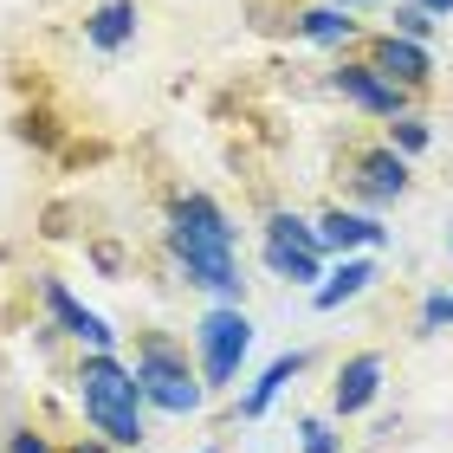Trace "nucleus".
<instances>
[{
  "label": "nucleus",
  "instance_id": "nucleus-1",
  "mask_svg": "<svg viewBox=\"0 0 453 453\" xmlns=\"http://www.w3.org/2000/svg\"><path fill=\"white\" fill-rule=\"evenodd\" d=\"M169 253L175 265L188 273V285H201V292H214L226 304H240V265H234V220H226V208L214 195L188 188L175 201L169 214Z\"/></svg>",
  "mask_w": 453,
  "mask_h": 453
},
{
  "label": "nucleus",
  "instance_id": "nucleus-2",
  "mask_svg": "<svg viewBox=\"0 0 453 453\" xmlns=\"http://www.w3.org/2000/svg\"><path fill=\"white\" fill-rule=\"evenodd\" d=\"M72 388H78V402H85V421L117 453H130V447L150 441V427H142V408H150V402H142L130 363H117V349H91V357H78Z\"/></svg>",
  "mask_w": 453,
  "mask_h": 453
},
{
  "label": "nucleus",
  "instance_id": "nucleus-3",
  "mask_svg": "<svg viewBox=\"0 0 453 453\" xmlns=\"http://www.w3.org/2000/svg\"><path fill=\"white\" fill-rule=\"evenodd\" d=\"M130 376H136V388H142V402H156L162 415H195V408L208 402V382L195 376L188 349L169 343V337H142Z\"/></svg>",
  "mask_w": 453,
  "mask_h": 453
},
{
  "label": "nucleus",
  "instance_id": "nucleus-4",
  "mask_svg": "<svg viewBox=\"0 0 453 453\" xmlns=\"http://www.w3.org/2000/svg\"><path fill=\"white\" fill-rule=\"evenodd\" d=\"M195 349H201V376H208V388H234L246 349H253V318H246L240 304H214V311L195 324Z\"/></svg>",
  "mask_w": 453,
  "mask_h": 453
},
{
  "label": "nucleus",
  "instance_id": "nucleus-5",
  "mask_svg": "<svg viewBox=\"0 0 453 453\" xmlns=\"http://www.w3.org/2000/svg\"><path fill=\"white\" fill-rule=\"evenodd\" d=\"M331 85L343 91V104H357V111L382 117V123L408 111V91H402V85H388V78L369 65V58H343V65L331 72Z\"/></svg>",
  "mask_w": 453,
  "mask_h": 453
},
{
  "label": "nucleus",
  "instance_id": "nucleus-6",
  "mask_svg": "<svg viewBox=\"0 0 453 453\" xmlns=\"http://www.w3.org/2000/svg\"><path fill=\"white\" fill-rule=\"evenodd\" d=\"M369 65H376L388 85H402V91H421L427 78H434V52L421 46V39H402V33H382V39H369Z\"/></svg>",
  "mask_w": 453,
  "mask_h": 453
},
{
  "label": "nucleus",
  "instance_id": "nucleus-7",
  "mask_svg": "<svg viewBox=\"0 0 453 453\" xmlns=\"http://www.w3.org/2000/svg\"><path fill=\"white\" fill-rule=\"evenodd\" d=\"M39 298H46V311L58 318V331H65L72 343H85V349H117L111 318H97L91 304H78V298L65 292V279H39Z\"/></svg>",
  "mask_w": 453,
  "mask_h": 453
},
{
  "label": "nucleus",
  "instance_id": "nucleus-8",
  "mask_svg": "<svg viewBox=\"0 0 453 453\" xmlns=\"http://www.w3.org/2000/svg\"><path fill=\"white\" fill-rule=\"evenodd\" d=\"M382 376H388L382 349H357V357H349V363L337 369V382H331V415H337V421L363 415V408L382 395Z\"/></svg>",
  "mask_w": 453,
  "mask_h": 453
},
{
  "label": "nucleus",
  "instance_id": "nucleus-9",
  "mask_svg": "<svg viewBox=\"0 0 453 453\" xmlns=\"http://www.w3.org/2000/svg\"><path fill=\"white\" fill-rule=\"evenodd\" d=\"M357 188H363V201H402L408 188H415V175H408V156H395L388 142H376V150H363L357 156Z\"/></svg>",
  "mask_w": 453,
  "mask_h": 453
},
{
  "label": "nucleus",
  "instance_id": "nucleus-10",
  "mask_svg": "<svg viewBox=\"0 0 453 453\" xmlns=\"http://www.w3.org/2000/svg\"><path fill=\"white\" fill-rule=\"evenodd\" d=\"M369 285H376V259L357 253V259H343L337 273H324V279L311 285V304H318V311H343V304H349V298H363Z\"/></svg>",
  "mask_w": 453,
  "mask_h": 453
},
{
  "label": "nucleus",
  "instance_id": "nucleus-11",
  "mask_svg": "<svg viewBox=\"0 0 453 453\" xmlns=\"http://www.w3.org/2000/svg\"><path fill=\"white\" fill-rule=\"evenodd\" d=\"M382 220L369 214H349V208H331L318 220V253H357V246H382Z\"/></svg>",
  "mask_w": 453,
  "mask_h": 453
},
{
  "label": "nucleus",
  "instance_id": "nucleus-12",
  "mask_svg": "<svg viewBox=\"0 0 453 453\" xmlns=\"http://www.w3.org/2000/svg\"><path fill=\"white\" fill-rule=\"evenodd\" d=\"M85 39L97 52H123L136 39V0H104V7L85 13Z\"/></svg>",
  "mask_w": 453,
  "mask_h": 453
},
{
  "label": "nucleus",
  "instance_id": "nucleus-13",
  "mask_svg": "<svg viewBox=\"0 0 453 453\" xmlns=\"http://www.w3.org/2000/svg\"><path fill=\"white\" fill-rule=\"evenodd\" d=\"M265 265H273L279 279H292V285H318L324 279V253L318 246H292L279 234H265Z\"/></svg>",
  "mask_w": 453,
  "mask_h": 453
},
{
  "label": "nucleus",
  "instance_id": "nucleus-14",
  "mask_svg": "<svg viewBox=\"0 0 453 453\" xmlns=\"http://www.w3.org/2000/svg\"><path fill=\"white\" fill-rule=\"evenodd\" d=\"M298 369H304V349H292V357H279V363H265V376L240 395V421H259L265 408H273V402L285 395V382H292Z\"/></svg>",
  "mask_w": 453,
  "mask_h": 453
},
{
  "label": "nucleus",
  "instance_id": "nucleus-15",
  "mask_svg": "<svg viewBox=\"0 0 453 453\" xmlns=\"http://www.w3.org/2000/svg\"><path fill=\"white\" fill-rule=\"evenodd\" d=\"M292 27H298V39H311V46H349V39H357V13H343V7L324 0V7H304Z\"/></svg>",
  "mask_w": 453,
  "mask_h": 453
},
{
  "label": "nucleus",
  "instance_id": "nucleus-16",
  "mask_svg": "<svg viewBox=\"0 0 453 453\" xmlns=\"http://www.w3.org/2000/svg\"><path fill=\"white\" fill-rule=\"evenodd\" d=\"M427 142H434V130H427V117H415V111L388 117V150H395V156H421Z\"/></svg>",
  "mask_w": 453,
  "mask_h": 453
},
{
  "label": "nucleus",
  "instance_id": "nucleus-17",
  "mask_svg": "<svg viewBox=\"0 0 453 453\" xmlns=\"http://www.w3.org/2000/svg\"><path fill=\"white\" fill-rule=\"evenodd\" d=\"M265 234H279V240H292V246H318V226H304L298 214H273V220H265Z\"/></svg>",
  "mask_w": 453,
  "mask_h": 453
},
{
  "label": "nucleus",
  "instance_id": "nucleus-18",
  "mask_svg": "<svg viewBox=\"0 0 453 453\" xmlns=\"http://www.w3.org/2000/svg\"><path fill=\"white\" fill-rule=\"evenodd\" d=\"M395 33H402V39H421V46H427V39H434V19H427L415 0H408V7H395Z\"/></svg>",
  "mask_w": 453,
  "mask_h": 453
},
{
  "label": "nucleus",
  "instance_id": "nucleus-19",
  "mask_svg": "<svg viewBox=\"0 0 453 453\" xmlns=\"http://www.w3.org/2000/svg\"><path fill=\"white\" fill-rule=\"evenodd\" d=\"M441 324H453V292H427V304H421V337H434Z\"/></svg>",
  "mask_w": 453,
  "mask_h": 453
},
{
  "label": "nucleus",
  "instance_id": "nucleus-20",
  "mask_svg": "<svg viewBox=\"0 0 453 453\" xmlns=\"http://www.w3.org/2000/svg\"><path fill=\"white\" fill-rule=\"evenodd\" d=\"M298 434H304V453H343V441L331 434V421H318V415H311V421H304V427H298Z\"/></svg>",
  "mask_w": 453,
  "mask_h": 453
},
{
  "label": "nucleus",
  "instance_id": "nucleus-21",
  "mask_svg": "<svg viewBox=\"0 0 453 453\" xmlns=\"http://www.w3.org/2000/svg\"><path fill=\"white\" fill-rule=\"evenodd\" d=\"M7 453H52V447H46V441H39V434H33V427H19V434L7 441Z\"/></svg>",
  "mask_w": 453,
  "mask_h": 453
},
{
  "label": "nucleus",
  "instance_id": "nucleus-22",
  "mask_svg": "<svg viewBox=\"0 0 453 453\" xmlns=\"http://www.w3.org/2000/svg\"><path fill=\"white\" fill-rule=\"evenodd\" d=\"M415 7H421L427 19H453V0H415Z\"/></svg>",
  "mask_w": 453,
  "mask_h": 453
},
{
  "label": "nucleus",
  "instance_id": "nucleus-23",
  "mask_svg": "<svg viewBox=\"0 0 453 453\" xmlns=\"http://www.w3.org/2000/svg\"><path fill=\"white\" fill-rule=\"evenodd\" d=\"M65 453H117V447H111V441H72Z\"/></svg>",
  "mask_w": 453,
  "mask_h": 453
},
{
  "label": "nucleus",
  "instance_id": "nucleus-24",
  "mask_svg": "<svg viewBox=\"0 0 453 453\" xmlns=\"http://www.w3.org/2000/svg\"><path fill=\"white\" fill-rule=\"evenodd\" d=\"M331 7H343V13H357V7H376V0H331Z\"/></svg>",
  "mask_w": 453,
  "mask_h": 453
},
{
  "label": "nucleus",
  "instance_id": "nucleus-25",
  "mask_svg": "<svg viewBox=\"0 0 453 453\" xmlns=\"http://www.w3.org/2000/svg\"><path fill=\"white\" fill-rule=\"evenodd\" d=\"M447 265H453V226H447Z\"/></svg>",
  "mask_w": 453,
  "mask_h": 453
},
{
  "label": "nucleus",
  "instance_id": "nucleus-26",
  "mask_svg": "<svg viewBox=\"0 0 453 453\" xmlns=\"http://www.w3.org/2000/svg\"><path fill=\"white\" fill-rule=\"evenodd\" d=\"M201 453H214V447H201Z\"/></svg>",
  "mask_w": 453,
  "mask_h": 453
}]
</instances>
